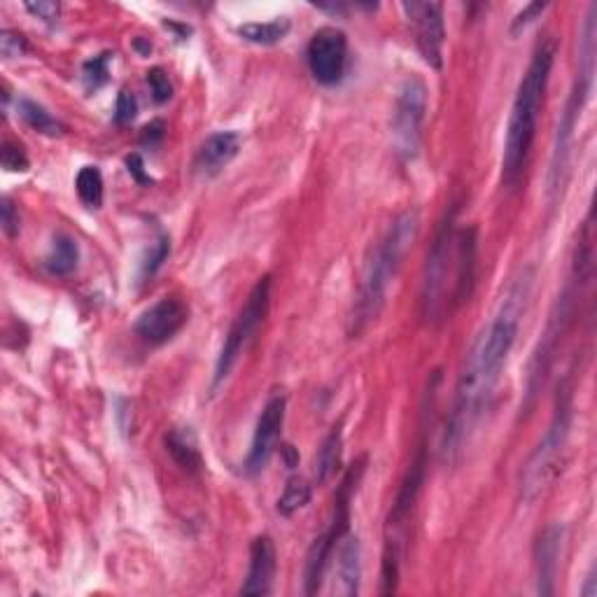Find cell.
<instances>
[{"label": "cell", "instance_id": "obj_13", "mask_svg": "<svg viewBox=\"0 0 597 597\" xmlns=\"http://www.w3.org/2000/svg\"><path fill=\"white\" fill-rule=\"evenodd\" d=\"M189 308L180 299L166 297L138 315L136 336L147 346H164L187 325Z\"/></svg>", "mask_w": 597, "mask_h": 597}, {"label": "cell", "instance_id": "obj_5", "mask_svg": "<svg viewBox=\"0 0 597 597\" xmlns=\"http://www.w3.org/2000/svg\"><path fill=\"white\" fill-rule=\"evenodd\" d=\"M574 418V404H572V388L570 383H563L558 390L556 409L549 427H546L542 441H539L530 460L525 462L523 476H521V495L525 502L537 500L539 495L549 488V483L556 479L560 458H563L567 441H570Z\"/></svg>", "mask_w": 597, "mask_h": 597}, {"label": "cell", "instance_id": "obj_14", "mask_svg": "<svg viewBox=\"0 0 597 597\" xmlns=\"http://www.w3.org/2000/svg\"><path fill=\"white\" fill-rule=\"evenodd\" d=\"M329 570H332V593L343 597H355L360 593L362 584V546L355 535L341 537V542L334 546L332 560H329Z\"/></svg>", "mask_w": 597, "mask_h": 597}, {"label": "cell", "instance_id": "obj_25", "mask_svg": "<svg viewBox=\"0 0 597 597\" xmlns=\"http://www.w3.org/2000/svg\"><path fill=\"white\" fill-rule=\"evenodd\" d=\"M108 75H110V54L108 52L96 54V56H91L89 61H84L82 80H84V84H87L89 91L101 89L103 84L108 82Z\"/></svg>", "mask_w": 597, "mask_h": 597}, {"label": "cell", "instance_id": "obj_34", "mask_svg": "<svg viewBox=\"0 0 597 597\" xmlns=\"http://www.w3.org/2000/svg\"><path fill=\"white\" fill-rule=\"evenodd\" d=\"M164 138V122H152V124H147L145 129H143V136H140V140H143L145 145H150V147H154V145H159V140Z\"/></svg>", "mask_w": 597, "mask_h": 597}, {"label": "cell", "instance_id": "obj_1", "mask_svg": "<svg viewBox=\"0 0 597 597\" xmlns=\"http://www.w3.org/2000/svg\"><path fill=\"white\" fill-rule=\"evenodd\" d=\"M530 285L532 276L523 273L509 287L507 297L502 299L493 320L483 327L479 339L474 341L472 350H469L465 369H462L458 381V390H455V402L451 416H448L444 439H441V460L444 462L460 460L462 451L472 439L474 427L479 425L483 413L488 411L490 399L495 395L502 371L507 367L511 350L516 346L518 332H521L523 313L530 299Z\"/></svg>", "mask_w": 597, "mask_h": 597}, {"label": "cell", "instance_id": "obj_3", "mask_svg": "<svg viewBox=\"0 0 597 597\" xmlns=\"http://www.w3.org/2000/svg\"><path fill=\"white\" fill-rule=\"evenodd\" d=\"M553 61H556V42L549 38L535 49L528 70L518 82L502 152V182L507 187H516L523 178L525 166H528L532 145L537 138L539 112L544 108V96L549 89Z\"/></svg>", "mask_w": 597, "mask_h": 597}, {"label": "cell", "instance_id": "obj_32", "mask_svg": "<svg viewBox=\"0 0 597 597\" xmlns=\"http://www.w3.org/2000/svg\"><path fill=\"white\" fill-rule=\"evenodd\" d=\"M24 7L33 14V17L47 21V24H54V21H59L61 5L52 3V0H38V3H26Z\"/></svg>", "mask_w": 597, "mask_h": 597}, {"label": "cell", "instance_id": "obj_22", "mask_svg": "<svg viewBox=\"0 0 597 597\" xmlns=\"http://www.w3.org/2000/svg\"><path fill=\"white\" fill-rule=\"evenodd\" d=\"M17 110H19V117L24 119V122L31 126L33 131L45 133V136H59V133L63 131V124L59 122V119L49 115L42 105L31 101V98H19Z\"/></svg>", "mask_w": 597, "mask_h": 597}, {"label": "cell", "instance_id": "obj_33", "mask_svg": "<svg viewBox=\"0 0 597 597\" xmlns=\"http://www.w3.org/2000/svg\"><path fill=\"white\" fill-rule=\"evenodd\" d=\"M0 210H3V231L7 238H14L19 234V227H21V220H19V210L14 208V203L10 196H3V206H0Z\"/></svg>", "mask_w": 597, "mask_h": 597}, {"label": "cell", "instance_id": "obj_35", "mask_svg": "<svg viewBox=\"0 0 597 597\" xmlns=\"http://www.w3.org/2000/svg\"><path fill=\"white\" fill-rule=\"evenodd\" d=\"M126 166H129V171L133 173V178H136L138 182H145V185H147V182H152V180L145 175V171H143L145 164H143V159L138 157V154H131V157L126 159Z\"/></svg>", "mask_w": 597, "mask_h": 597}, {"label": "cell", "instance_id": "obj_21", "mask_svg": "<svg viewBox=\"0 0 597 597\" xmlns=\"http://www.w3.org/2000/svg\"><path fill=\"white\" fill-rule=\"evenodd\" d=\"M290 33V19L278 17L271 21H250V24L238 26V35L243 40L255 42V45H276Z\"/></svg>", "mask_w": 597, "mask_h": 597}, {"label": "cell", "instance_id": "obj_20", "mask_svg": "<svg viewBox=\"0 0 597 597\" xmlns=\"http://www.w3.org/2000/svg\"><path fill=\"white\" fill-rule=\"evenodd\" d=\"M77 262H80V248H77L75 238L68 234H59L54 238L52 250L45 257V269L52 276H70L77 269Z\"/></svg>", "mask_w": 597, "mask_h": 597}, {"label": "cell", "instance_id": "obj_2", "mask_svg": "<svg viewBox=\"0 0 597 597\" xmlns=\"http://www.w3.org/2000/svg\"><path fill=\"white\" fill-rule=\"evenodd\" d=\"M476 229L458 227L455 213L446 215L427 252L423 276V318L441 325L469 301L476 285Z\"/></svg>", "mask_w": 597, "mask_h": 597}, {"label": "cell", "instance_id": "obj_23", "mask_svg": "<svg viewBox=\"0 0 597 597\" xmlns=\"http://www.w3.org/2000/svg\"><path fill=\"white\" fill-rule=\"evenodd\" d=\"M313 497V486L301 476H292L290 481L285 483L283 495L278 497V514L290 518L306 507Z\"/></svg>", "mask_w": 597, "mask_h": 597}, {"label": "cell", "instance_id": "obj_7", "mask_svg": "<svg viewBox=\"0 0 597 597\" xmlns=\"http://www.w3.org/2000/svg\"><path fill=\"white\" fill-rule=\"evenodd\" d=\"M425 467H427L425 446H420L416 451V458L411 460L409 472H406L402 486H399V490H397V497H395V502H392L388 521H385L383 588H381L383 595H392L397 591L399 570H402L404 544H406V537H409L413 509H416L420 488H423V481H425Z\"/></svg>", "mask_w": 597, "mask_h": 597}, {"label": "cell", "instance_id": "obj_8", "mask_svg": "<svg viewBox=\"0 0 597 597\" xmlns=\"http://www.w3.org/2000/svg\"><path fill=\"white\" fill-rule=\"evenodd\" d=\"M271 276H264L257 280V285L252 287L248 301L241 308V313L236 315L234 325L229 327L227 339L222 343L220 355H217L215 374H213V390L220 388V385L227 381L231 369L236 367L238 357L243 355V350L250 346V341L255 339L257 329L262 327V322L269 315L271 306Z\"/></svg>", "mask_w": 597, "mask_h": 597}, {"label": "cell", "instance_id": "obj_16", "mask_svg": "<svg viewBox=\"0 0 597 597\" xmlns=\"http://www.w3.org/2000/svg\"><path fill=\"white\" fill-rule=\"evenodd\" d=\"M565 544V528L560 523H553L546 528L535 542V574H537V593L549 597L556 593V577L560 565V553Z\"/></svg>", "mask_w": 597, "mask_h": 597}, {"label": "cell", "instance_id": "obj_11", "mask_svg": "<svg viewBox=\"0 0 597 597\" xmlns=\"http://www.w3.org/2000/svg\"><path fill=\"white\" fill-rule=\"evenodd\" d=\"M404 17L409 19L418 52L432 68L444 66V42H446V21H444V5L441 3H411L402 5Z\"/></svg>", "mask_w": 597, "mask_h": 597}, {"label": "cell", "instance_id": "obj_12", "mask_svg": "<svg viewBox=\"0 0 597 597\" xmlns=\"http://www.w3.org/2000/svg\"><path fill=\"white\" fill-rule=\"evenodd\" d=\"M285 409H287L285 397L276 395L264 404L262 413H259L255 434H252L248 458H245V472H248L250 476L259 474L266 465H269L271 455L278 446L280 430H283Z\"/></svg>", "mask_w": 597, "mask_h": 597}, {"label": "cell", "instance_id": "obj_28", "mask_svg": "<svg viewBox=\"0 0 597 597\" xmlns=\"http://www.w3.org/2000/svg\"><path fill=\"white\" fill-rule=\"evenodd\" d=\"M28 52V42L19 31H12V28H3L0 31V54L3 59H17V56H24Z\"/></svg>", "mask_w": 597, "mask_h": 597}, {"label": "cell", "instance_id": "obj_27", "mask_svg": "<svg viewBox=\"0 0 597 597\" xmlns=\"http://www.w3.org/2000/svg\"><path fill=\"white\" fill-rule=\"evenodd\" d=\"M0 164H3L5 171H10V173L28 171V157H26L24 147L12 143V140H5L3 147H0Z\"/></svg>", "mask_w": 597, "mask_h": 597}, {"label": "cell", "instance_id": "obj_4", "mask_svg": "<svg viewBox=\"0 0 597 597\" xmlns=\"http://www.w3.org/2000/svg\"><path fill=\"white\" fill-rule=\"evenodd\" d=\"M418 231V210H404V213L390 224L381 241L369 250L367 262H364L360 290H357L353 313H350L348 320V334L353 336V339L362 332H367L371 322H376L378 315H381L392 280H395L406 252L411 250L413 241L418 238Z\"/></svg>", "mask_w": 597, "mask_h": 597}, {"label": "cell", "instance_id": "obj_31", "mask_svg": "<svg viewBox=\"0 0 597 597\" xmlns=\"http://www.w3.org/2000/svg\"><path fill=\"white\" fill-rule=\"evenodd\" d=\"M546 7H549L546 3H530V5H525L523 10L516 14L514 21H511V33H518V31H523L525 26H530L532 21L542 17V12L546 10Z\"/></svg>", "mask_w": 597, "mask_h": 597}, {"label": "cell", "instance_id": "obj_9", "mask_svg": "<svg viewBox=\"0 0 597 597\" xmlns=\"http://www.w3.org/2000/svg\"><path fill=\"white\" fill-rule=\"evenodd\" d=\"M427 112V87L420 77H406L399 87L392 115V136H395V152L402 161H413L420 150L423 138V122Z\"/></svg>", "mask_w": 597, "mask_h": 597}, {"label": "cell", "instance_id": "obj_26", "mask_svg": "<svg viewBox=\"0 0 597 597\" xmlns=\"http://www.w3.org/2000/svg\"><path fill=\"white\" fill-rule=\"evenodd\" d=\"M168 255H171V238L159 236L150 248V252H147V255L143 257V264H140V278H143V280L152 278L154 273H157L161 266H164Z\"/></svg>", "mask_w": 597, "mask_h": 597}, {"label": "cell", "instance_id": "obj_29", "mask_svg": "<svg viewBox=\"0 0 597 597\" xmlns=\"http://www.w3.org/2000/svg\"><path fill=\"white\" fill-rule=\"evenodd\" d=\"M147 84H150L152 98L157 103H166L168 98L173 96V84L168 80L164 68H152L150 73H147Z\"/></svg>", "mask_w": 597, "mask_h": 597}, {"label": "cell", "instance_id": "obj_10", "mask_svg": "<svg viewBox=\"0 0 597 597\" xmlns=\"http://www.w3.org/2000/svg\"><path fill=\"white\" fill-rule=\"evenodd\" d=\"M306 61L313 80L334 87L343 80L348 66V38L341 28L325 26L313 33L306 47Z\"/></svg>", "mask_w": 597, "mask_h": 597}, {"label": "cell", "instance_id": "obj_6", "mask_svg": "<svg viewBox=\"0 0 597 597\" xmlns=\"http://www.w3.org/2000/svg\"><path fill=\"white\" fill-rule=\"evenodd\" d=\"M593 73H595V5L588 14L584 26V38H581V56H579V70L577 80H574L572 94L567 98L563 115H560L556 143H553V159H551V180L549 189L551 194L558 192V187L563 185L567 164H570V150L574 140V129H577L581 110L588 101L593 87Z\"/></svg>", "mask_w": 597, "mask_h": 597}, {"label": "cell", "instance_id": "obj_17", "mask_svg": "<svg viewBox=\"0 0 597 597\" xmlns=\"http://www.w3.org/2000/svg\"><path fill=\"white\" fill-rule=\"evenodd\" d=\"M243 138L241 133L236 131H217L213 136L203 140L199 152H196L194 159V171L199 175H206V178H213L227 168L231 161L238 157L241 152Z\"/></svg>", "mask_w": 597, "mask_h": 597}, {"label": "cell", "instance_id": "obj_36", "mask_svg": "<svg viewBox=\"0 0 597 597\" xmlns=\"http://www.w3.org/2000/svg\"><path fill=\"white\" fill-rule=\"evenodd\" d=\"M581 595H584V597H595V595H597V586H595V570H593V572L588 574V577H586V588H584V591H581Z\"/></svg>", "mask_w": 597, "mask_h": 597}, {"label": "cell", "instance_id": "obj_24", "mask_svg": "<svg viewBox=\"0 0 597 597\" xmlns=\"http://www.w3.org/2000/svg\"><path fill=\"white\" fill-rule=\"evenodd\" d=\"M75 189L80 201L87 208H101L103 206V175L96 166L80 168L75 178Z\"/></svg>", "mask_w": 597, "mask_h": 597}, {"label": "cell", "instance_id": "obj_15", "mask_svg": "<svg viewBox=\"0 0 597 597\" xmlns=\"http://www.w3.org/2000/svg\"><path fill=\"white\" fill-rule=\"evenodd\" d=\"M278 570V556L273 539L269 535H259L250 544V565L248 577L241 586V595L264 597L273 591V579Z\"/></svg>", "mask_w": 597, "mask_h": 597}, {"label": "cell", "instance_id": "obj_19", "mask_svg": "<svg viewBox=\"0 0 597 597\" xmlns=\"http://www.w3.org/2000/svg\"><path fill=\"white\" fill-rule=\"evenodd\" d=\"M341 455H343V432H341V425H336L332 427V432L327 434L325 441H322V446L318 448V455H315L313 474L318 486H327V483L334 479L341 467Z\"/></svg>", "mask_w": 597, "mask_h": 597}, {"label": "cell", "instance_id": "obj_18", "mask_svg": "<svg viewBox=\"0 0 597 597\" xmlns=\"http://www.w3.org/2000/svg\"><path fill=\"white\" fill-rule=\"evenodd\" d=\"M166 451L171 453L175 465L189 476L203 472V458L199 451V441L189 427H173L166 434Z\"/></svg>", "mask_w": 597, "mask_h": 597}, {"label": "cell", "instance_id": "obj_30", "mask_svg": "<svg viewBox=\"0 0 597 597\" xmlns=\"http://www.w3.org/2000/svg\"><path fill=\"white\" fill-rule=\"evenodd\" d=\"M138 112V101L136 96H133V91L129 89H122L117 96V108H115V119L117 124H129L133 122V117H136Z\"/></svg>", "mask_w": 597, "mask_h": 597}]
</instances>
